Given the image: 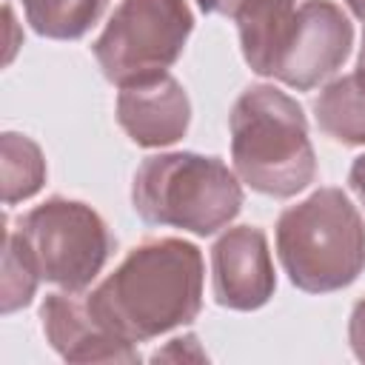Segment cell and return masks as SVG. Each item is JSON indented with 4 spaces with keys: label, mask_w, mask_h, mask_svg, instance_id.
I'll use <instances>...</instances> for the list:
<instances>
[{
    "label": "cell",
    "mask_w": 365,
    "mask_h": 365,
    "mask_svg": "<svg viewBox=\"0 0 365 365\" xmlns=\"http://www.w3.org/2000/svg\"><path fill=\"white\" fill-rule=\"evenodd\" d=\"M202 14H220L222 11V0H197Z\"/></svg>",
    "instance_id": "18"
},
{
    "label": "cell",
    "mask_w": 365,
    "mask_h": 365,
    "mask_svg": "<svg viewBox=\"0 0 365 365\" xmlns=\"http://www.w3.org/2000/svg\"><path fill=\"white\" fill-rule=\"evenodd\" d=\"M40 319L48 345L66 362H140L137 345L106 328L91 314L86 297L80 299L71 291L46 294Z\"/></svg>",
    "instance_id": "9"
},
{
    "label": "cell",
    "mask_w": 365,
    "mask_h": 365,
    "mask_svg": "<svg viewBox=\"0 0 365 365\" xmlns=\"http://www.w3.org/2000/svg\"><path fill=\"white\" fill-rule=\"evenodd\" d=\"M231 163L257 194L288 200L317 180V154L302 106L277 86H248L231 114Z\"/></svg>",
    "instance_id": "2"
},
{
    "label": "cell",
    "mask_w": 365,
    "mask_h": 365,
    "mask_svg": "<svg viewBox=\"0 0 365 365\" xmlns=\"http://www.w3.org/2000/svg\"><path fill=\"white\" fill-rule=\"evenodd\" d=\"M240 3H242V0H222V11H220V14H225V17H231V14H234V9H237Z\"/></svg>",
    "instance_id": "20"
},
{
    "label": "cell",
    "mask_w": 365,
    "mask_h": 365,
    "mask_svg": "<svg viewBox=\"0 0 365 365\" xmlns=\"http://www.w3.org/2000/svg\"><path fill=\"white\" fill-rule=\"evenodd\" d=\"M117 123L140 148H165L185 137L191 123V100L182 83L165 71L120 88Z\"/></svg>",
    "instance_id": "10"
},
{
    "label": "cell",
    "mask_w": 365,
    "mask_h": 365,
    "mask_svg": "<svg viewBox=\"0 0 365 365\" xmlns=\"http://www.w3.org/2000/svg\"><path fill=\"white\" fill-rule=\"evenodd\" d=\"M108 0H23L26 23L48 40H80L103 17Z\"/></svg>",
    "instance_id": "13"
},
{
    "label": "cell",
    "mask_w": 365,
    "mask_h": 365,
    "mask_svg": "<svg viewBox=\"0 0 365 365\" xmlns=\"http://www.w3.org/2000/svg\"><path fill=\"white\" fill-rule=\"evenodd\" d=\"M11 234L40 279L71 294H83L114 251L106 220L91 205L68 197H48L34 205Z\"/></svg>",
    "instance_id": "5"
},
{
    "label": "cell",
    "mask_w": 365,
    "mask_h": 365,
    "mask_svg": "<svg viewBox=\"0 0 365 365\" xmlns=\"http://www.w3.org/2000/svg\"><path fill=\"white\" fill-rule=\"evenodd\" d=\"M345 6L351 9L354 17H359V20L365 23V0H345Z\"/></svg>",
    "instance_id": "19"
},
{
    "label": "cell",
    "mask_w": 365,
    "mask_h": 365,
    "mask_svg": "<svg viewBox=\"0 0 365 365\" xmlns=\"http://www.w3.org/2000/svg\"><path fill=\"white\" fill-rule=\"evenodd\" d=\"M131 205L145 225L211 237L242 211V180L214 154H151L134 171Z\"/></svg>",
    "instance_id": "4"
},
{
    "label": "cell",
    "mask_w": 365,
    "mask_h": 365,
    "mask_svg": "<svg viewBox=\"0 0 365 365\" xmlns=\"http://www.w3.org/2000/svg\"><path fill=\"white\" fill-rule=\"evenodd\" d=\"M274 240L282 271L305 294L342 291L365 271V220L342 188L325 185L288 205Z\"/></svg>",
    "instance_id": "3"
},
{
    "label": "cell",
    "mask_w": 365,
    "mask_h": 365,
    "mask_svg": "<svg viewBox=\"0 0 365 365\" xmlns=\"http://www.w3.org/2000/svg\"><path fill=\"white\" fill-rule=\"evenodd\" d=\"M359 68L365 71V31H362V46H359Z\"/></svg>",
    "instance_id": "21"
},
{
    "label": "cell",
    "mask_w": 365,
    "mask_h": 365,
    "mask_svg": "<svg viewBox=\"0 0 365 365\" xmlns=\"http://www.w3.org/2000/svg\"><path fill=\"white\" fill-rule=\"evenodd\" d=\"M3 225H6L3 231V314H14L17 308H26L31 302L40 274L23 254L6 217H3Z\"/></svg>",
    "instance_id": "14"
},
{
    "label": "cell",
    "mask_w": 365,
    "mask_h": 365,
    "mask_svg": "<svg viewBox=\"0 0 365 365\" xmlns=\"http://www.w3.org/2000/svg\"><path fill=\"white\" fill-rule=\"evenodd\" d=\"M348 182L354 188V194L362 200L365 205V154H359L354 163H351V171H348Z\"/></svg>",
    "instance_id": "17"
},
{
    "label": "cell",
    "mask_w": 365,
    "mask_h": 365,
    "mask_svg": "<svg viewBox=\"0 0 365 365\" xmlns=\"http://www.w3.org/2000/svg\"><path fill=\"white\" fill-rule=\"evenodd\" d=\"M0 171H3V202L17 205L31 200L46 182V157L40 145L17 131L0 137Z\"/></svg>",
    "instance_id": "12"
},
{
    "label": "cell",
    "mask_w": 365,
    "mask_h": 365,
    "mask_svg": "<svg viewBox=\"0 0 365 365\" xmlns=\"http://www.w3.org/2000/svg\"><path fill=\"white\" fill-rule=\"evenodd\" d=\"M277 291L268 237L257 225L225 228L211 245V294L228 311H257Z\"/></svg>",
    "instance_id": "8"
},
{
    "label": "cell",
    "mask_w": 365,
    "mask_h": 365,
    "mask_svg": "<svg viewBox=\"0 0 365 365\" xmlns=\"http://www.w3.org/2000/svg\"><path fill=\"white\" fill-rule=\"evenodd\" d=\"M177 356H182V359H205V354H202V348L197 345V336H194V334H185V336L171 339L168 348L157 351L151 359L160 362V359H177Z\"/></svg>",
    "instance_id": "15"
},
{
    "label": "cell",
    "mask_w": 365,
    "mask_h": 365,
    "mask_svg": "<svg viewBox=\"0 0 365 365\" xmlns=\"http://www.w3.org/2000/svg\"><path fill=\"white\" fill-rule=\"evenodd\" d=\"M319 131L342 145H365V71L331 80L314 100Z\"/></svg>",
    "instance_id": "11"
},
{
    "label": "cell",
    "mask_w": 365,
    "mask_h": 365,
    "mask_svg": "<svg viewBox=\"0 0 365 365\" xmlns=\"http://www.w3.org/2000/svg\"><path fill=\"white\" fill-rule=\"evenodd\" d=\"M194 31L185 0H120L100 37L91 43L94 60L117 88L165 74Z\"/></svg>",
    "instance_id": "6"
},
{
    "label": "cell",
    "mask_w": 365,
    "mask_h": 365,
    "mask_svg": "<svg viewBox=\"0 0 365 365\" xmlns=\"http://www.w3.org/2000/svg\"><path fill=\"white\" fill-rule=\"evenodd\" d=\"M354 46V26L334 0H305L285 26L268 77L288 88L311 91L334 77Z\"/></svg>",
    "instance_id": "7"
},
{
    "label": "cell",
    "mask_w": 365,
    "mask_h": 365,
    "mask_svg": "<svg viewBox=\"0 0 365 365\" xmlns=\"http://www.w3.org/2000/svg\"><path fill=\"white\" fill-rule=\"evenodd\" d=\"M202 251L180 237H154L134 245L91 291V314L128 342H148L191 325L202 311Z\"/></svg>",
    "instance_id": "1"
},
{
    "label": "cell",
    "mask_w": 365,
    "mask_h": 365,
    "mask_svg": "<svg viewBox=\"0 0 365 365\" xmlns=\"http://www.w3.org/2000/svg\"><path fill=\"white\" fill-rule=\"evenodd\" d=\"M348 342H351L354 356L359 362H365V297L351 311V319H348Z\"/></svg>",
    "instance_id": "16"
}]
</instances>
